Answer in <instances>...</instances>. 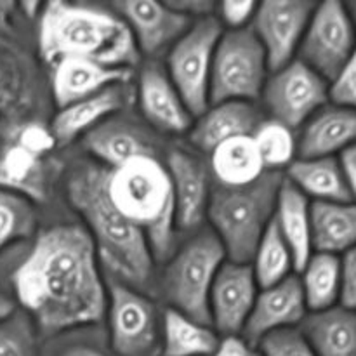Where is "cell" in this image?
Instances as JSON below:
<instances>
[{
  "label": "cell",
  "mask_w": 356,
  "mask_h": 356,
  "mask_svg": "<svg viewBox=\"0 0 356 356\" xmlns=\"http://www.w3.org/2000/svg\"><path fill=\"white\" fill-rule=\"evenodd\" d=\"M13 284L17 301L45 334L94 325L106 313L108 289L83 226L56 225L38 233Z\"/></svg>",
  "instance_id": "obj_1"
},
{
  "label": "cell",
  "mask_w": 356,
  "mask_h": 356,
  "mask_svg": "<svg viewBox=\"0 0 356 356\" xmlns=\"http://www.w3.org/2000/svg\"><path fill=\"white\" fill-rule=\"evenodd\" d=\"M106 167L79 162L66 177V198L86 222V232L117 282L145 294L155 280V257L145 233L111 202Z\"/></svg>",
  "instance_id": "obj_2"
},
{
  "label": "cell",
  "mask_w": 356,
  "mask_h": 356,
  "mask_svg": "<svg viewBox=\"0 0 356 356\" xmlns=\"http://www.w3.org/2000/svg\"><path fill=\"white\" fill-rule=\"evenodd\" d=\"M38 52L49 65L83 58L110 68L132 70L139 51L127 24L113 9L49 2L38 14Z\"/></svg>",
  "instance_id": "obj_3"
},
{
  "label": "cell",
  "mask_w": 356,
  "mask_h": 356,
  "mask_svg": "<svg viewBox=\"0 0 356 356\" xmlns=\"http://www.w3.org/2000/svg\"><path fill=\"white\" fill-rule=\"evenodd\" d=\"M115 207L145 233L156 263L167 261L176 243V207L167 167L156 156L131 160L108 174Z\"/></svg>",
  "instance_id": "obj_4"
},
{
  "label": "cell",
  "mask_w": 356,
  "mask_h": 356,
  "mask_svg": "<svg viewBox=\"0 0 356 356\" xmlns=\"http://www.w3.org/2000/svg\"><path fill=\"white\" fill-rule=\"evenodd\" d=\"M282 183V172L266 170L245 186L212 190L207 219L225 249L226 259L250 263L257 243L273 221Z\"/></svg>",
  "instance_id": "obj_5"
},
{
  "label": "cell",
  "mask_w": 356,
  "mask_h": 356,
  "mask_svg": "<svg viewBox=\"0 0 356 356\" xmlns=\"http://www.w3.org/2000/svg\"><path fill=\"white\" fill-rule=\"evenodd\" d=\"M226 252L212 229L197 233L167 259L162 275L163 298L169 308L211 325L209 296Z\"/></svg>",
  "instance_id": "obj_6"
},
{
  "label": "cell",
  "mask_w": 356,
  "mask_h": 356,
  "mask_svg": "<svg viewBox=\"0 0 356 356\" xmlns=\"http://www.w3.org/2000/svg\"><path fill=\"white\" fill-rule=\"evenodd\" d=\"M268 72L266 54L249 26L222 31L212 59L209 103H254L263 94Z\"/></svg>",
  "instance_id": "obj_7"
},
{
  "label": "cell",
  "mask_w": 356,
  "mask_h": 356,
  "mask_svg": "<svg viewBox=\"0 0 356 356\" xmlns=\"http://www.w3.org/2000/svg\"><path fill=\"white\" fill-rule=\"evenodd\" d=\"M222 35L216 16L195 19L186 33L170 47L167 75L186 104L191 117H200L209 108L212 59Z\"/></svg>",
  "instance_id": "obj_8"
},
{
  "label": "cell",
  "mask_w": 356,
  "mask_h": 356,
  "mask_svg": "<svg viewBox=\"0 0 356 356\" xmlns=\"http://www.w3.org/2000/svg\"><path fill=\"white\" fill-rule=\"evenodd\" d=\"M355 49L356 24L346 3L337 0L315 3L299 45L298 59L330 82L353 56Z\"/></svg>",
  "instance_id": "obj_9"
},
{
  "label": "cell",
  "mask_w": 356,
  "mask_h": 356,
  "mask_svg": "<svg viewBox=\"0 0 356 356\" xmlns=\"http://www.w3.org/2000/svg\"><path fill=\"white\" fill-rule=\"evenodd\" d=\"M111 350L117 356H152L160 344L155 305L143 292L113 280L108 287L106 313Z\"/></svg>",
  "instance_id": "obj_10"
},
{
  "label": "cell",
  "mask_w": 356,
  "mask_h": 356,
  "mask_svg": "<svg viewBox=\"0 0 356 356\" xmlns=\"http://www.w3.org/2000/svg\"><path fill=\"white\" fill-rule=\"evenodd\" d=\"M261 97L271 120L294 131L325 106L329 82L296 58L268 76Z\"/></svg>",
  "instance_id": "obj_11"
},
{
  "label": "cell",
  "mask_w": 356,
  "mask_h": 356,
  "mask_svg": "<svg viewBox=\"0 0 356 356\" xmlns=\"http://www.w3.org/2000/svg\"><path fill=\"white\" fill-rule=\"evenodd\" d=\"M315 3L308 0H268L257 3L250 31L266 54L270 72L294 61Z\"/></svg>",
  "instance_id": "obj_12"
},
{
  "label": "cell",
  "mask_w": 356,
  "mask_h": 356,
  "mask_svg": "<svg viewBox=\"0 0 356 356\" xmlns=\"http://www.w3.org/2000/svg\"><path fill=\"white\" fill-rule=\"evenodd\" d=\"M111 9L127 24L139 54L148 56L170 51L195 21L169 2L155 0H124L111 3Z\"/></svg>",
  "instance_id": "obj_13"
},
{
  "label": "cell",
  "mask_w": 356,
  "mask_h": 356,
  "mask_svg": "<svg viewBox=\"0 0 356 356\" xmlns=\"http://www.w3.org/2000/svg\"><path fill=\"white\" fill-rule=\"evenodd\" d=\"M259 285L250 263L225 261L209 296L211 325L219 336H240L256 302Z\"/></svg>",
  "instance_id": "obj_14"
},
{
  "label": "cell",
  "mask_w": 356,
  "mask_h": 356,
  "mask_svg": "<svg viewBox=\"0 0 356 356\" xmlns=\"http://www.w3.org/2000/svg\"><path fill=\"white\" fill-rule=\"evenodd\" d=\"M308 315L299 277L289 278L271 287L259 289L242 337L257 346L270 334L285 329H298Z\"/></svg>",
  "instance_id": "obj_15"
},
{
  "label": "cell",
  "mask_w": 356,
  "mask_h": 356,
  "mask_svg": "<svg viewBox=\"0 0 356 356\" xmlns=\"http://www.w3.org/2000/svg\"><path fill=\"white\" fill-rule=\"evenodd\" d=\"M165 167L172 184L176 229L193 232L207 218L212 193L207 169L197 156L184 149H172Z\"/></svg>",
  "instance_id": "obj_16"
},
{
  "label": "cell",
  "mask_w": 356,
  "mask_h": 356,
  "mask_svg": "<svg viewBox=\"0 0 356 356\" xmlns=\"http://www.w3.org/2000/svg\"><path fill=\"white\" fill-rule=\"evenodd\" d=\"M132 70L110 68L83 58H63L52 65V99L58 108L103 92L132 80Z\"/></svg>",
  "instance_id": "obj_17"
},
{
  "label": "cell",
  "mask_w": 356,
  "mask_h": 356,
  "mask_svg": "<svg viewBox=\"0 0 356 356\" xmlns=\"http://www.w3.org/2000/svg\"><path fill=\"white\" fill-rule=\"evenodd\" d=\"M139 106L146 120L167 134H183L193 125V117L162 66L149 63L138 76Z\"/></svg>",
  "instance_id": "obj_18"
},
{
  "label": "cell",
  "mask_w": 356,
  "mask_h": 356,
  "mask_svg": "<svg viewBox=\"0 0 356 356\" xmlns=\"http://www.w3.org/2000/svg\"><path fill=\"white\" fill-rule=\"evenodd\" d=\"M356 143V111L323 106L305 125L298 139L301 159H323L343 153Z\"/></svg>",
  "instance_id": "obj_19"
},
{
  "label": "cell",
  "mask_w": 356,
  "mask_h": 356,
  "mask_svg": "<svg viewBox=\"0 0 356 356\" xmlns=\"http://www.w3.org/2000/svg\"><path fill=\"white\" fill-rule=\"evenodd\" d=\"M261 115L252 103L226 101L211 104L190 129V141L204 153L240 136H252L259 127Z\"/></svg>",
  "instance_id": "obj_20"
},
{
  "label": "cell",
  "mask_w": 356,
  "mask_h": 356,
  "mask_svg": "<svg viewBox=\"0 0 356 356\" xmlns=\"http://www.w3.org/2000/svg\"><path fill=\"white\" fill-rule=\"evenodd\" d=\"M125 86L127 83L113 86L103 92L96 94V96L59 108L51 127H49L56 146L70 145L79 136H86L94 127L118 113L127 103L129 94Z\"/></svg>",
  "instance_id": "obj_21"
},
{
  "label": "cell",
  "mask_w": 356,
  "mask_h": 356,
  "mask_svg": "<svg viewBox=\"0 0 356 356\" xmlns=\"http://www.w3.org/2000/svg\"><path fill=\"white\" fill-rule=\"evenodd\" d=\"M83 146L108 170L141 156H155L153 143L138 127L113 117L87 132Z\"/></svg>",
  "instance_id": "obj_22"
},
{
  "label": "cell",
  "mask_w": 356,
  "mask_h": 356,
  "mask_svg": "<svg viewBox=\"0 0 356 356\" xmlns=\"http://www.w3.org/2000/svg\"><path fill=\"white\" fill-rule=\"evenodd\" d=\"M35 66L30 56L0 35V125L16 118L35 96Z\"/></svg>",
  "instance_id": "obj_23"
},
{
  "label": "cell",
  "mask_w": 356,
  "mask_h": 356,
  "mask_svg": "<svg viewBox=\"0 0 356 356\" xmlns=\"http://www.w3.org/2000/svg\"><path fill=\"white\" fill-rule=\"evenodd\" d=\"M309 205L312 204L308 198L284 177L278 191L273 222L291 250L296 271H301L313 254Z\"/></svg>",
  "instance_id": "obj_24"
},
{
  "label": "cell",
  "mask_w": 356,
  "mask_h": 356,
  "mask_svg": "<svg viewBox=\"0 0 356 356\" xmlns=\"http://www.w3.org/2000/svg\"><path fill=\"white\" fill-rule=\"evenodd\" d=\"M302 336L316 356H356V312L344 306H332L306 315Z\"/></svg>",
  "instance_id": "obj_25"
},
{
  "label": "cell",
  "mask_w": 356,
  "mask_h": 356,
  "mask_svg": "<svg viewBox=\"0 0 356 356\" xmlns=\"http://www.w3.org/2000/svg\"><path fill=\"white\" fill-rule=\"evenodd\" d=\"M309 218L313 252L339 256L356 245L355 202H313Z\"/></svg>",
  "instance_id": "obj_26"
},
{
  "label": "cell",
  "mask_w": 356,
  "mask_h": 356,
  "mask_svg": "<svg viewBox=\"0 0 356 356\" xmlns=\"http://www.w3.org/2000/svg\"><path fill=\"white\" fill-rule=\"evenodd\" d=\"M285 179L315 202H351L343 169L336 156L299 159L287 167Z\"/></svg>",
  "instance_id": "obj_27"
},
{
  "label": "cell",
  "mask_w": 356,
  "mask_h": 356,
  "mask_svg": "<svg viewBox=\"0 0 356 356\" xmlns=\"http://www.w3.org/2000/svg\"><path fill=\"white\" fill-rule=\"evenodd\" d=\"M209 155L212 176L218 186H245L266 172L252 136L228 139L216 146Z\"/></svg>",
  "instance_id": "obj_28"
},
{
  "label": "cell",
  "mask_w": 356,
  "mask_h": 356,
  "mask_svg": "<svg viewBox=\"0 0 356 356\" xmlns=\"http://www.w3.org/2000/svg\"><path fill=\"white\" fill-rule=\"evenodd\" d=\"M0 188L26 197L28 200H44L45 165L44 155L13 139L0 152Z\"/></svg>",
  "instance_id": "obj_29"
},
{
  "label": "cell",
  "mask_w": 356,
  "mask_h": 356,
  "mask_svg": "<svg viewBox=\"0 0 356 356\" xmlns=\"http://www.w3.org/2000/svg\"><path fill=\"white\" fill-rule=\"evenodd\" d=\"M221 336L211 325L197 322L167 308L160 323L162 356H209L219 346Z\"/></svg>",
  "instance_id": "obj_30"
},
{
  "label": "cell",
  "mask_w": 356,
  "mask_h": 356,
  "mask_svg": "<svg viewBox=\"0 0 356 356\" xmlns=\"http://www.w3.org/2000/svg\"><path fill=\"white\" fill-rule=\"evenodd\" d=\"M301 273L299 282L308 312H323L337 306L341 296L339 256L313 252Z\"/></svg>",
  "instance_id": "obj_31"
},
{
  "label": "cell",
  "mask_w": 356,
  "mask_h": 356,
  "mask_svg": "<svg viewBox=\"0 0 356 356\" xmlns=\"http://www.w3.org/2000/svg\"><path fill=\"white\" fill-rule=\"evenodd\" d=\"M250 266L259 289L280 284L292 275L294 270L292 254L273 221L257 243L256 252L250 259Z\"/></svg>",
  "instance_id": "obj_32"
},
{
  "label": "cell",
  "mask_w": 356,
  "mask_h": 356,
  "mask_svg": "<svg viewBox=\"0 0 356 356\" xmlns=\"http://www.w3.org/2000/svg\"><path fill=\"white\" fill-rule=\"evenodd\" d=\"M256 148L266 170H277L291 165L298 153L294 131L277 120H263L252 134Z\"/></svg>",
  "instance_id": "obj_33"
},
{
  "label": "cell",
  "mask_w": 356,
  "mask_h": 356,
  "mask_svg": "<svg viewBox=\"0 0 356 356\" xmlns=\"http://www.w3.org/2000/svg\"><path fill=\"white\" fill-rule=\"evenodd\" d=\"M37 228L33 202L0 188V252L6 247L28 238Z\"/></svg>",
  "instance_id": "obj_34"
},
{
  "label": "cell",
  "mask_w": 356,
  "mask_h": 356,
  "mask_svg": "<svg viewBox=\"0 0 356 356\" xmlns=\"http://www.w3.org/2000/svg\"><path fill=\"white\" fill-rule=\"evenodd\" d=\"M257 350L263 356H316L299 329H285L264 337Z\"/></svg>",
  "instance_id": "obj_35"
},
{
  "label": "cell",
  "mask_w": 356,
  "mask_h": 356,
  "mask_svg": "<svg viewBox=\"0 0 356 356\" xmlns=\"http://www.w3.org/2000/svg\"><path fill=\"white\" fill-rule=\"evenodd\" d=\"M0 356H35V343L31 330L21 320L0 323Z\"/></svg>",
  "instance_id": "obj_36"
},
{
  "label": "cell",
  "mask_w": 356,
  "mask_h": 356,
  "mask_svg": "<svg viewBox=\"0 0 356 356\" xmlns=\"http://www.w3.org/2000/svg\"><path fill=\"white\" fill-rule=\"evenodd\" d=\"M329 99L336 106L356 111V49L346 65L329 82Z\"/></svg>",
  "instance_id": "obj_37"
},
{
  "label": "cell",
  "mask_w": 356,
  "mask_h": 356,
  "mask_svg": "<svg viewBox=\"0 0 356 356\" xmlns=\"http://www.w3.org/2000/svg\"><path fill=\"white\" fill-rule=\"evenodd\" d=\"M257 9L256 2H221L216 3V17L221 24H226L229 30H240L247 28V24L252 21L254 13Z\"/></svg>",
  "instance_id": "obj_38"
},
{
  "label": "cell",
  "mask_w": 356,
  "mask_h": 356,
  "mask_svg": "<svg viewBox=\"0 0 356 356\" xmlns=\"http://www.w3.org/2000/svg\"><path fill=\"white\" fill-rule=\"evenodd\" d=\"M341 306L356 312V245L343 254L341 259Z\"/></svg>",
  "instance_id": "obj_39"
},
{
  "label": "cell",
  "mask_w": 356,
  "mask_h": 356,
  "mask_svg": "<svg viewBox=\"0 0 356 356\" xmlns=\"http://www.w3.org/2000/svg\"><path fill=\"white\" fill-rule=\"evenodd\" d=\"M209 356H263L257 346L247 343L242 336L221 337L219 346Z\"/></svg>",
  "instance_id": "obj_40"
},
{
  "label": "cell",
  "mask_w": 356,
  "mask_h": 356,
  "mask_svg": "<svg viewBox=\"0 0 356 356\" xmlns=\"http://www.w3.org/2000/svg\"><path fill=\"white\" fill-rule=\"evenodd\" d=\"M339 163L341 169H343L344 179H346V186L348 191H350L351 202L356 204V143L341 153Z\"/></svg>",
  "instance_id": "obj_41"
},
{
  "label": "cell",
  "mask_w": 356,
  "mask_h": 356,
  "mask_svg": "<svg viewBox=\"0 0 356 356\" xmlns=\"http://www.w3.org/2000/svg\"><path fill=\"white\" fill-rule=\"evenodd\" d=\"M58 356H113V355L104 351L103 348L92 346V344L75 343L63 348V350L58 353Z\"/></svg>",
  "instance_id": "obj_42"
},
{
  "label": "cell",
  "mask_w": 356,
  "mask_h": 356,
  "mask_svg": "<svg viewBox=\"0 0 356 356\" xmlns=\"http://www.w3.org/2000/svg\"><path fill=\"white\" fill-rule=\"evenodd\" d=\"M14 308H16L14 302L6 294L0 292V323L6 322V320H9L14 315Z\"/></svg>",
  "instance_id": "obj_43"
},
{
  "label": "cell",
  "mask_w": 356,
  "mask_h": 356,
  "mask_svg": "<svg viewBox=\"0 0 356 356\" xmlns=\"http://www.w3.org/2000/svg\"><path fill=\"white\" fill-rule=\"evenodd\" d=\"M17 6L14 2H7V0H0V24H7L9 17L14 16Z\"/></svg>",
  "instance_id": "obj_44"
},
{
  "label": "cell",
  "mask_w": 356,
  "mask_h": 356,
  "mask_svg": "<svg viewBox=\"0 0 356 356\" xmlns=\"http://www.w3.org/2000/svg\"><path fill=\"white\" fill-rule=\"evenodd\" d=\"M346 9H348V13H350V16H351V19H353V23L356 24V2L348 3Z\"/></svg>",
  "instance_id": "obj_45"
}]
</instances>
